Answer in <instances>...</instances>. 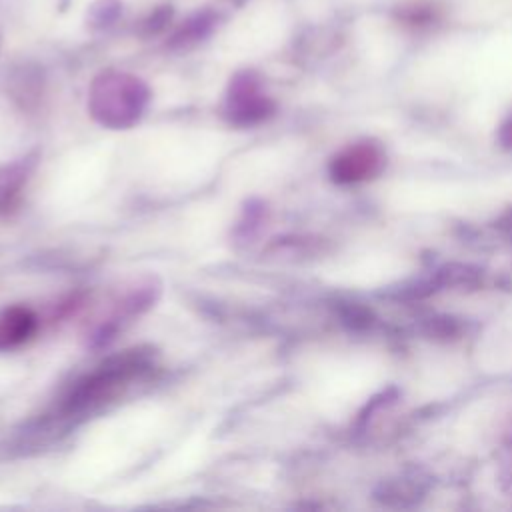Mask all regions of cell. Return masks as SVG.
Listing matches in <instances>:
<instances>
[{"label":"cell","instance_id":"obj_1","mask_svg":"<svg viewBox=\"0 0 512 512\" xmlns=\"http://www.w3.org/2000/svg\"><path fill=\"white\" fill-rule=\"evenodd\" d=\"M148 102L146 84L126 72H104L92 86L88 106L92 116L108 128L132 126Z\"/></svg>","mask_w":512,"mask_h":512},{"label":"cell","instance_id":"obj_2","mask_svg":"<svg viewBox=\"0 0 512 512\" xmlns=\"http://www.w3.org/2000/svg\"><path fill=\"white\" fill-rule=\"evenodd\" d=\"M146 366L148 360L140 350H126L122 356L110 358L96 372L78 382L66 402L68 410L80 412L102 404L104 400H110L114 394L120 392L122 386H126L132 378L144 372Z\"/></svg>","mask_w":512,"mask_h":512},{"label":"cell","instance_id":"obj_3","mask_svg":"<svg viewBox=\"0 0 512 512\" xmlns=\"http://www.w3.org/2000/svg\"><path fill=\"white\" fill-rule=\"evenodd\" d=\"M226 116L236 126H252L268 118L274 110L272 100L260 90L254 74H236L226 94Z\"/></svg>","mask_w":512,"mask_h":512},{"label":"cell","instance_id":"obj_4","mask_svg":"<svg viewBox=\"0 0 512 512\" xmlns=\"http://www.w3.org/2000/svg\"><path fill=\"white\" fill-rule=\"evenodd\" d=\"M378 164H380V154L374 146H368V144L354 146L334 158L332 176L338 182H356L374 174Z\"/></svg>","mask_w":512,"mask_h":512},{"label":"cell","instance_id":"obj_5","mask_svg":"<svg viewBox=\"0 0 512 512\" xmlns=\"http://www.w3.org/2000/svg\"><path fill=\"white\" fill-rule=\"evenodd\" d=\"M36 332V316L26 306H10L0 312V352L18 348Z\"/></svg>","mask_w":512,"mask_h":512},{"label":"cell","instance_id":"obj_6","mask_svg":"<svg viewBox=\"0 0 512 512\" xmlns=\"http://www.w3.org/2000/svg\"><path fill=\"white\" fill-rule=\"evenodd\" d=\"M26 176H28L26 162L0 168V216H8L16 208L22 188L26 184Z\"/></svg>","mask_w":512,"mask_h":512},{"label":"cell","instance_id":"obj_7","mask_svg":"<svg viewBox=\"0 0 512 512\" xmlns=\"http://www.w3.org/2000/svg\"><path fill=\"white\" fill-rule=\"evenodd\" d=\"M212 22H214L212 12H198V14H194L192 18H188V20L178 28V32H176L174 38H172V44H174V46H180V48H186V46H190V44H196L198 40H202V38L210 32Z\"/></svg>","mask_w":512,"mask_h":512},{"label":"cell","instance_id":"obj_8","mask_svg":"<svg viewBox=\"0 0 512 512\" xmlns=\"http://www.w3.org/2000/svg\"><path fill=\"white\" fill-rule=\"evenodd\" d=\"M502 142L506 144V146H512V120L504 126V130H502Z\"/></svg>","mask_w":512,"mask_h":512}]
</instances>
